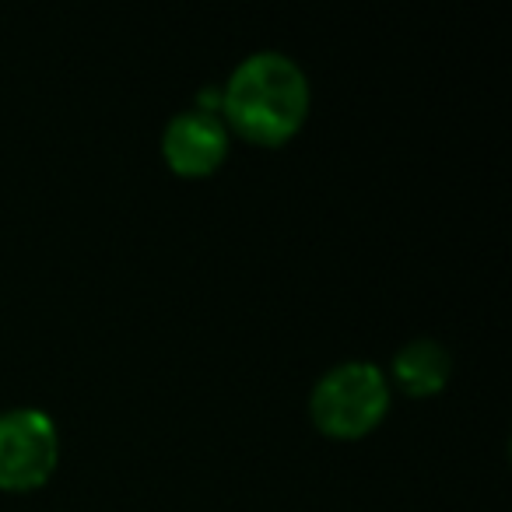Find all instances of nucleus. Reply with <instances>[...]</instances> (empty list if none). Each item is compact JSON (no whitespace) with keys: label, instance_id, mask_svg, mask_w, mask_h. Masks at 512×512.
Masks as SVG:
<instances>
[{"label":"nucleus","instance_id":"nucleus-4","mask_svg":"<svg viewBox=\"0 0 512 512\" xmlns=\"http://www.w3.org/2000/svg\"><path fill=\"white\" fill-rule=\"evenodd\" d=\"M162 155L179 176H207L228 155V123L221 113L190 106L176 113L162 130Z\"/></svg>","mask_w":512,"mask_h":512},{"label":"nucleus","instance_id":"nucleus-3","mask_svg":"<svg viewBox=\"0 0 512 512\" xmlns=\"http://www.w3.org/2000/svg\"><path fill=\"white\" fill-rule=\"evenodd\" d=\"M60 460L57 425L39 407L0 411V488L32 491L50 481Z\"/></svg>","mask_w":512,"mask_h":512},{"label":"nucleus","instance_id":"nucleus-1","mask_svg":"<svg viewBox=\"0 0 512 512\" xmlns=\"http://www.w3.org/2000/svg\"><path fill=\"white\" fill-rule=\"evenodd\" d=\"M309 113V78L281 50H256L221 85V120L253 144H285Z\"/></svg>","mask_w":512,"mask_h":512},{"label":"nucleus","instance_id":"nucleus-5","mask_svg":"<svg viewBox=\"0 0 512 512\" xmlns=\"http://www.w3.org/2000/svg\"><path fill=\"white\" fill-rule=\"evenodd\" d=\"M453 376V355L435 337H414L393 355V379L411 397H432Z\"/></svg>","mask_w":512,"mask_h":512},{"label":"nucleus","instance_id":"nucleus-2","mask_svg":"<svg viewBox=\"0 0 512 512\" xmlns=\"http://www.w3.org/2000/svg\"><path fill=\"white\" fill-rule=\"evenodd\" d=\"M390 411V379L362 358L337 362L316 379L309 393V414L316 428L337 439H358L372 432Z\"/></svg>","mask_w":512,"mask_h":512}]
</instances>
